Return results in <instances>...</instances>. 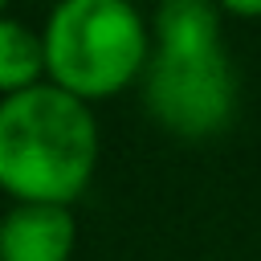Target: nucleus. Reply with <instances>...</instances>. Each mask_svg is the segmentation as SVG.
Instances as JSON below:
<instances>
[{
    "label": "nucleus",
    "instance_id": "f03ea898",
    "mask_svg": "<svg viewBox=\"0 0 261 261\" xmlns=\"http://www.w3.org/2000/svg\"><path fill=\"white\" fill-rule=\"evenodd\" d=\"M45 82L57 90L102 102L122 94L151 61V24L126 0H61L45 29Z\"/></svg>",
    "mask_w": 261,
    "mask_h": 261
},
{
    "label": "nucleus",
    "instance_id": "20e7f679",
    "mask_svg": "<svg viewBox=\"0 0 261 261\" xmlns=\"http://www.w3.org/2000/svg\"><path fill=\"white\" fill-rule=\"evenodd\" d=\"M77 220L61 204H12L0 216V261H69Z\"/></svg>",
    "mask_w": 261,
    "mask_h": 261
},
{
    "label": "nucleus",
    "instance_id": "6e6552de",
    "mask_svg": "<svg viewBox=\"0 0 261 261\" xmlns=\"http://www.w3.org/2000/svg\"><path fill=\"white\" fill-rule=\"evenodd\" d=\"M4 12H8V8H4V0H0V16H4Z\"/></svg>",
    "mask_w": 261,
    "mask_h": 261
},
{
    "label": "nucleus",
    "instance_id": "423d86ee",
    "mask_svg": "<svg viewBox=\"0 0 261 261\" xmlns=\"http://www.w3.org/2000/svg\"><path fill=\"white\" fill-rule=\"evenodd\" d=\"M220 16L204 0H167L151 16V45H220Z\"/></svg>",
    "mask_w": 261,
    "mask_h": 261
},
{
    "label": "nucleus",
    "instance_id": "0eeeda50",
    "mask_svg": "<svg viewBox=\"0 0 261 261\" xmlns=\"http://www.w3.org/2000/svg\"><path fill=\"white\" fill-rule=\"evenodd\" d=\"M224 12L228 16H261V0H228Z\"/></svg>",
    "mask_w": 261,
    "mask_h": 261
},
{
    "label": "nucleus",
    "instance_id": "39448f33",
    "mask_svg": "<svg viewBox=\"0 0 261 261\" xmlns=\"http://www.w3.org/2000/svg\"><path fill=\"white\" fill-rule=\"evenodd\" d=\"M45 82V41L16 16H0V98Z\"/></svg>",
    "mask_w": 261,
    "mask_h": 261
},
{
    "label": "nucleus",
    "instance_id": "f257e3e1",
    "mask_svg": "<svg viewBox=\"0 0 261 261\" xmlns=\"http://www.w3.org/2000/svg\"><path fill=\"white\" fill-rule=\"evenodd\" d=\"M102 135L94 106L41 82L0 98V192L12 204L69 208L94 179Z\"/></svg>",
    "mask_w": 261,
    "mask_h": 261
},
{
    "label": "nucleus",
    "instance_id": "7ed1b4c3",
    "mask_svg": "<svg viewBox=\"0 0 261 261\" xmlns=\"http://www.w3.org/2000/svg\"><path fill=\"white\" fill-rule=\"evenodd\" d=\"M147 114L175 139H212L232 122L237 69L224 45H155L143 73Z\"/></svg>",
    "mask_w": 261,
    "mask_h": 261
}]
</instances>
